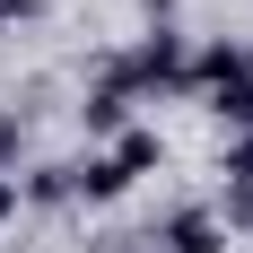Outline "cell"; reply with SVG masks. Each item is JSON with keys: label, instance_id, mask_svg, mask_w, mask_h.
Returning <instances> with one entry per match:
<instances>
[{"label": "cell", "instance_id": "cell-9", "mask_svg": "<svg viewBox=\"0 0 253 253\" xmlns=\"http://www.w3.org/2000/svg\"><path fill=\"white\" fill-rule=\"evenodd\" d=\"M227 183H253V131H236V140H227Z\"/></svg>", "mask_w": 253, "mask_h": 253}, {"label": "cell", "instance_id": "cell-10", "mask_svg": "<svg viewBox=\"0 0 253 253\" xmlns=\"http://www.w3.org/2000/svg\"><path fill=\"white\" fill-rule=\"evenodd\" d=\"M35 9H44V0H0V26H9V18H35Z\"/></svg>", "mask_w": 253, "mask_h": 253}, {"label": "cell", "instance_id": "cell-2", "mask_svg": "<svg viewBox=\"0 0 253 253\" xmlns=\"http://www.w3.org/2000/svg\"><path fill=\"white\" fill-rule=\"evenodd\" d=\"M157 245H166V253H218L227 227H218V210H175V218L157 227Z\"/></svg>", "mask_w": 253, "mask_h": 253}, {"label": "cell", "instance_id": "cell-6", "mask_svg": "<svg viewBox=\"0 0 253 253\" xmlns=\"http://www.w3.org/2000/svg\"><path fill=\"white\" fill-rule=\"evenodd\" d=\"M26 201H70V166H35V175H26Z\"/></svg>", "mask_w": 253, "mask_h": 253}, {"label": "cell", "instance_id": "cell-3", "mask_svg": "<svg viewBox=\"0 0 253 253\" xmlns=\"http://www.w3.org/2000/svg\"><path fill=\"white\" fill-rule=\"evenodd\" d=\"M79 123H87V131H114V140H123V131H131V87L105 70V79H96V96L79 105Z\"/></svg>", "mask_w": 253, "mask_h": 253}, {"label": "cell", "instance_id": "cell-4", "mask_svg": "<svg viewBox=\"0 0 253 253\" xmlns=\"http://www.w3.org/2000/svg\"><path fill=\"white\" fill-rule=\"evenodd\" d=\"M131 175L114 166V157H87V166H70V201H123Z\"/></svg>", "mask_w": 253, "mask_h": 253}, {"label": "cell", "instance_id": "cell-7", "mask_svg": "<svg viewBox=\"0 0 253 253\" xmlns=\"http://www.w3.org/2000/svg\"><path fill=\"white\" fill-rule=\"evenodd\" d=\"M218 227H253V183H227V201H218Z\"/></svg>", "mask_w": 253, "mask_h": 253}, {"label": "cell", "instance_id": "cell-1", "mask_svg": "<svg viewBox=\"0 0 253 253\" xmlns=\"http://www.w3.org/2000/svg\"><path fill=\"white\" fill-rule=\"evenodd\" d=\"M114 79H123V87H183V79H192V52H183V35L157 26V35H140V44L114 61Z\"/></svg>", "mask_w": 253, "mask_h": 253}, {"label": "cell", "instance_id": "cell-11", "mask_svg": "<svg viewBox=\"0 0 253 253\" xmlns=\"http://www.w3.org/2000/svg\"><path fill=\"white\" fill-rule=\"evenodd\" d=\"M9 210H18V183H9V175H0V227H9Z\"/></svg>", "mask_w": 253, "mask_h": 253}, {"label": "cell", "instance_id": "cell-5", "mask_svg": "<svg viewBox=\"0 0 253 253\" xmlns=\"http://www.w3.org/2000/svg\"><path fill=\"white\" fill-rule=\"evenodd\" d=\"M105 157H114V166H123L131 183H140V175H149V166H157V157H166V140H157V131H123V140H114V149H105Z\"/></svg>", "mask_w": 253, "mask_h": 253}, {"label": "cell", "instance_id": "cell-8", "mask_svg": "<svg viewBox=\"0 0 253 253\" xmlns=\"http://www.w3.org/2000/svg\"><path fill=\"white\" fill-rule=\"evenodd\" d=\"M18 157H26V123H18V114H0V175H9Z\"/></svg>", "mask_w": 253, "mask_h": 253}]
</instances>
